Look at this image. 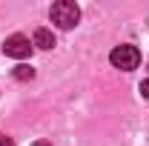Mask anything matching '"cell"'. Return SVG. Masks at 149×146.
I'll return each mask as SVG.
<instances>
[{
  "label": "cell",
  "mask_w": 149,
  "mask_h": 146,
  "mask_svg": "<svg viewBox=\"0 0 149 146\" xmlns=\"http://www.w3.org/2000/svg\"><path fill=\"white\" fill-rule=\"evenodd\" d=\"M77 20H80L77 3H72V0H57L55 6H52V23H55L57 29H74Z\"/></svg>",
  "instance_id": "6da1fadb"
},
{
  "label": "cell",
  "mask_w": 149,
  "mask_h": 146,
  "mask_svg": "<svg viewBox=\"0 0 149 146\" xmlns=\"http://www.w3.org/2000/svg\"><path fill=\"white\" fill-rule=\"evenodd\" d=\"M109 60H112L115 69H120V72H132V69H138V63H141V52H138V46L123 43V46H115V49H112Z\"/></svg>",
  "instance_id": "7a4b0ae2"
},
{
  "label": "cell",
  "mask_w": 149,
  "mask_h": 146,
  "mask_svg": "<svg viewBox=\"0 0 149 146\" xmlns=\"http://www.w3.org/2000/svg\"><path fill=\"white\" fill-rule=\"evenodd\" d=\"M32 46H35V43H29L26 35H12V37L3 40V52H6L9 57H17V60L32 55Z\"/></svg>",
  "instance_id": "3957f363"
},
{
  "label": "cell",
  "mask_w": 149,
  "mask_h": 146,
  "mask_svg": "<svg viewBox=\"0 0 149 146\" xmlns=\"http://www.w3.org/2000/svg\"><path fill=\"white\" fill-rule=\"evenodd\" d=\"M35 46L37 49H52V46H55V35H52L49 29H37L35 32Z\"/></svg>",
  "instance_id": "277c9868"
},
{
  "label": "cell",
  "mask_w": 149,
  "mask_h": 146,
  "mask_svg": "<svg viewBox=\"0 0 149 146\" xmlns=\"http://www.w3.org/2000/svg\"><path fill=\"white\" fill-rule=\"evenodd\" d=\"M15 77H17V80H32V77H35V69H32V66H17V69H15Z\"/></svg>",
  "instance_id": "5b68a950"
},
{
  "label": "cell",
  "mask_w": 149,
  "mask_h": 146,
  "mask_svg": "<svg viewBox=\"0 0 149 146\" xmlns=\"http://www.w3.org/2000/svg\"><path fill=\"white\" fill-rule=\"evenodd\" d=\"M0 146H15V140H12L9 135H0Z\"/></svg>",
  "instance_id": "8992f818"
},
{
  "label": "cell",
  "mask_w": 149,
  "mask_h": 146,
  "mask_svg": "<svg viewBox=\"0 0 149 146\" xmlns=\"http://www.w3.org/2000/svg\"><path fill=\"white\" fill-rule=\"evenodd\" d=\"M141 95L149 100V80H143V83H141Z\"/></svg>",
  "instance_id": "52a82bcc"
},
{
  "label": "cell",
  "mask_w": 149,
  "mask_h": 146,
  "mask_svg": "<svg viewBox=\"0 0 149 146\" xmlns=\"http://www.w3.org/2000/svg\"><path fill=\"white\" fill-rule=\"evenodd\" d=\"M32 146H52V143H46V140H35Z\"/></svg>",
  "instance_id": "ba28073f"
}]
</instances>
